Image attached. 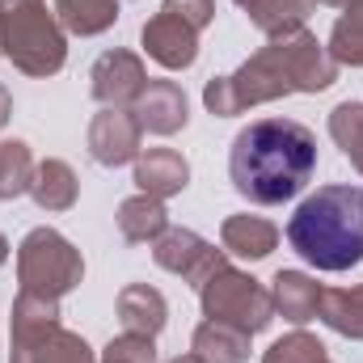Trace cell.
Listing matches in <instances>:
<instances>
[{
	"instance_id": "cell-6",
	"label": "cell",
	"mask_w": 363,
	"mask_h": 363,
	"mask_svg": "<svg viewBox=\"0 0 363 363\" xmlns=\"http://www.w3.org/2000/svg\"><path fill=\"white\" fill-rule=\"evenodd\" d=\"M81 274H85L81 254L55 228H34L17 245V279H21V291L30 296L60 300L81 283Z\"/></svg>"
},
{
	"instance_id": "cell-25",
	"label": "cell",
	"mask_w": 363,
	"mask_h": 363,
	"mask_svg": "<svg viewBox=\"0 0 363 363\" xmlns=\"http://www.w3.org/2000/svg\"><path fill=\"white\" fill-rule=\"evenodd\" d=\"M34 161H30V148L21 140H4L0 144V199H17L30 190L34 182Z\"/></svg>"
},
{
	"instance_id": "cell-19",
	"label": "cell",
	"mask_w": 363,
	"mask_h": 363,
	"mask_svg": "<svg viewBox=\"0 0 363 363\" xmlns=\"http://www.w3.org/2000/svg\"><path fill=\"white\" fill-rule=\"evenodd\" d=\"M317 317H321L334 334L359 338L363 342V283L359 287H321Z\"/></svg>"
},
{
	"instance_id": "cell-7",
	"label": "cell",
	"mask_w": 363,
	"mask_h": 363,
	"mask_svg": "<svg viewBox=\"0 0 363 363\" xmlns=\"http://www.w3.org/2000/svg\"><path fill=\"white\" fill-rule=\"evenodd\" d=\"M199 296H203V317H207V321L233 325V330H241V334H250V338L262 334L274 321L271 291H267L258 279L233 271V267H220V271L199 287Z\"/></svg>"
},
{
	"instance_id": "cell-9",
	"label": "cell",
	"mask_w": 363,
	"mask_h": 363,
	"mask_svg": "<svg viewBox=\"0 0 363 363\" xmlns=\"http://www.w3.org/2000/svg\"><path fill=\"white\" fill-rule=\"evenodd\" d=\"M140 140H144V127L131 110L123 106H106L97 118L89 123V157L97 165H127L140 157Z\"/></svg>"
},
{
	"instance_id": "cell-28",
	"label": "cell",
	"mask_w": 363,
	"mask_h": 363,
	"mask_svg": "<svg viewBox=\"0 0 363 363\" xmlns=\"http://www.w3.org/2000/svg\"><path fill=\"white\" fill-rule=\"evenodd\" d=\"M165 13H178L182 21H190L194 30H203L211 21V0H165Z\"/></svg>"
},
{
	"instance_id": "cell-22",
	"label": "cell",
	"mask_w": 363,
	"mask_h": 363,
	"mask_svg": "<svg viewBox=\"0 0 363 363\" xmlns=\"http://www.w3.org/2000/svg\"><path fill=\"white\" fill-rule=\"evenodd\" d=\"M330 4H342V17L334 21L330 34V60L363 68V0H330Z\"/></svg>"
},
{
	"instance_id": "cell-24",
	"label": "cell",
	"mask_w": 363,
	"mask_h": 363,
	"mask_svg": "<svg viewBox=\"0 0 363 363\" xmlns=\"http://www.w3.org/2000/svg\"><path fill=\"white\" fill-rule=\"evenodd\" d=\"M330 135L342 148V157L363 174V101H342L330 114Z\"/></svg>"
},
{
	"instance_id": "cell-31",
	"label": "cell",
	"mask_w": 363,
	"mask_h": 363,
	"mask_svg": "<svg viewBox=\"0 0 363 363\" xmlns=\"http://www.w3.org/2000/svg\"><path fill=\"white\" fill-rule=\"evenodd\" d=\"M4 258H9V241L0 237V267H4Z\"/></svg>"
},
{
	"instance_id": "cell-21",
	"label": "cell",
	"mask_w": 363,
	"mask_h": 363,
	"mask_svg": "<svg viewBox=\"0 0 363 363\" xmlns=\"http://www.w3.org/2000/svg\"><path fill=\"white\" fill-rule=\"evenodd\" d=\"M30 194L43 211H68L77 203V174L64 165V161H43L34 169V182H30Z\"/></svg>"
},
{
	"instance_id": "cell-14",
	"label": "cell",
	"mask_w": 363,
	"mask_h": 363,
	"mask_svg": "<svg viewBox=\"0 0 363 363\" xmlns=\"http://www.w3.org/2000/svg\"><path fill=\"white\" fill-rule=\"evenodd\" d=\"M165 317H169V304H165V296H161L157 287L131 283V287L118 291V321H123L127 334H148V338H157V334L165 330Z\"/></svg>"
},
{
	"instance_id": "cell-4",
	"label": "cell",
	"mask_w": 363,
	"mask_h": 363,
	"mask_svg": "<svg viewBox=\"0 0 363 363\" xmlns=\"http://www.w3.org/2000/svg\"><path fill=\"white\" fill-rule=\"evenodd\" d=\"M0 47L26 77H55L68 60L64 30L47 0H0Z\"/></svg>"
},
{
	"instance_id": "cell-18",
	"label": "cell",
	"mask_w": 363,
	"mask_h": 363,
	"mask_svg": "<svg viewBox=\"0 0 363 363\" xmlns=\"http://www.w3.org/2000/svg\"><path fill=\"white\" fill-rule=\"evenodd\" d=\"M165 228H169V211H165V203L152 199V194H135V199H127V203L118 207V233H123V241H131V245L157 241Z\"/></svg>"
},
{
	"instance_id": "cell-13",
	"label": "cell",
	"mask_w": 363,
	"mask_h": 363,
	"mask_svg": "<svg viewBox=\"0 0 363 363\" xmlns=\"http://www.w3.org/2000/svg\"><path fill=\"white\" fill-rule=\"evenodd\" d=\"M186 182H190V165L174 148H148L144 157H135V186L152 199L178 194V190H186Z\"/></svg>"
},
{
	"instance_id": "cell-10",
	"label": "cell",
	"mask_w": 363,
	"mask_h": 363,
	"mask_svg": "<svg viewBox=\"0 0 363 363\" xmlns=\"http://www.w3.org/2000/svg\"><path fill=\"white\" fill-rule=\"evenodd\" d=\"M89 89L93 97L101 101V106H127V101H135L144 85H148V72H144V64H140V55H131V51H106L97 64H93L89 72Z\"/></svg>"
},
{
	"instance_id": "cell-26",
	"label": "cell",
	"mask_w": 363,
	"mask_h": 363,
	"mask_svg": "<svg viewBox=\"0 0 363 363\" xmlns=\"http://www.w3.org/2000/svg\"><path fill=\"white\" fill-rule=\"evenodd\" d=\"M262 363H334L325 355V347L313 338V334H304V330H296V334H287V338H279L271 351L262 355Z\"/></svg>"
},
{
	"instance_id": "cell-12",
	"label": "cell",
	"mask_w": 363,
	"mask_h": 363,
	"mask_svg": "<svg viewBox=\"0 0 363 363\" xmlns=\"http://www.w3.org/2000/svg\"><path fill=\"white\" fill-rule=\"evenodd\" d=\"M131 114L152 135H174V131L186 127V118H190L186 114V93L178 89V81H148L144 93L135 97V110Z\"/></svg>"
},
{
	"instance_id": "cell-30",
	"label": "cell",
	"mask_w": 363,
	"mask_h": 363,
	"mask_svg": "<svg viewBox=\"0 0 363 363\" xmlns=\"http://www.w3.org/2000/svg\"><path fill=\"white\" fill-rule=\"evenodd\" d=\"M169 363H203V359H199V355L190 351V355H178V359H169Z\"/></svg>"
},
{
	"instance_id": "cell-32",
	"label": "cell",
	"mask_w": 363,
	"mask_h": 363,
	"mask_svg": "<svg viewBox=\"0 0 363 363\" xmlns=\"http://www.w3.org/2000/svg\"><path fill=\"white\" fill-rule=\"evenodd\" d=\"M0 55H4V47H0Z\"/></svg>"
},
{
	"instance_id": "cell-8",
	"label": "cell",
	"mask_w": 363,
	"mask_h": 363,
	"mask_svg": "<svg viewBox=\"0 0 363 363\" xmlns=\"http://www.w3.org/2000/svg\"><path fill=\"white\" fill-rule=\"evenodd\" d=\"M152 258H157V267L182 274V279L194 283V287H203L220 267H228V258H224L216 245H207L199 233H190V228H165V233L152 241Z\"/></svg>"
},
{
	"instance_id": "cell-3",
	"label": "cell",
	"mask_w": 363,
	"mask_h": 363,
	"mask_svg": "<svg viewBox=\"0 0 363 363\" xmlns=\"http://www.w3.org/2000/svg\"><path fill=\"white\" fill-rule=\"evenodd\" d=\"M287 245L313 271H351L363 262V186H317L287 220Z\"/></svg>"
},
{
	"instance_id": "cell-16",
	"label": "cell",
	"mask_w": 363,
	"mask_h": 363,
	"mask_svg": "<svg viewBox=\"0 0 363 363\" xmlns=\"http://www.w3.org/2000/svg\"><path fill=\"white\" fill-rule=\"evenodd\" d=\"M271 300H274V313H283L291 325H304V321L317 317L321 287L300 271H279L274 274V287H271Z\"/></svg>"
},
{
	"instance_id": "cell-5",
	"label": "cell",
	"mask_w": 363,
	"mask_h": 363,
	"mask_svg": "<svg viewBox=\"0 0 363 363\" xmlns=\"http://www.w3.org/2000/svg\"><path fill=\"white\" fill-rule=\"evenodd\" d=\"M9 363H97L81 334L60 325V300L21 291L13 304V355Z\"/></svg>"
},
{
	"instance_id": "cell-29",
	"label": "cell",
	"mask_w": 363,
	"mask_h": 363,
	"mask_svg": "<svg viewBox=\"0 0 363 363\" xmlns=\"http://www.w3.org/2000/svg\"><path fill=\"white\" fill-rule=\"evenodd\" d=\"M9 114H13V97H9V89L0 85V127L9 123Z\"/></svg>"
},
{
	"instance_id": "cell-20",
	"label": "cell",
	"mask_w": 363,
	"mask_h": 363,
	"mask_svg": "<svg viewBox=\"0 0 363 363\" xmlns=\"http://www.w3.org/2000/svg\"><path fill=\"white\" fill-rule=\"evenodd\" d=\"M194 355L203 363H245L250 359V334L220 325V321H203L194 330Z\"/></svg>"
},
{
	"instance_id": "cell-15",
	"label": "cell",
	"mask_w": 363,
	"mask_h": 363,
	"mask_svg": "<svg viewBox=\"0 0 363 363\" xmlns=\"http://www.w3.org/2000/svg\"><path fill=\"white\" fill-rule=\"evenodd\" d=\"M220 241H224L228 254L258 262V258H267L279 245V228L271 220H262V216H228L224 228H220Z\"/></svg>"
},
{
	"instance_id": "cell-23",
	"label": "cell",
	"mask_w": 363,
	"mask_h": 363,
	"mask_svg": "<svg viewBox=\"0 0 363 363\" xmlns=\"http://www.w3.org/2000/svg\"><path fill=\"white\" fill-rule=\"evenodd\" d=\"M55 13L60 21L72 30V34H101L114 26L118 17V0H55Z\"/></svg>"
},
{
	"instance_id": "cell-2",
	"label": "cell",
	"mask_w": 363,
	"mask_h": 363,
	"mask_svg": "<svg viewBox=\"0 0 363 363\" xmlns=\"http://www.w3.org/2000/svg\"><path fill=\"white\" fill-rule=\"evenodd\" d=\"M317 169V135L296 118H258L250 123L228 152V174L237 194L258 207L296 199Z\"/></svg>"
},
{
	"instance_id": "cell-17",
	"label": "cell",
	"mask_w": 363,
	"mask_h": 363,
	"mask_svg": "<svg viewBox=\"0 0 363 363\" xmlns=\"http://www.w3.org/2000/svg\"><path fill=\"white\" fill-rule=\"evenodd\" d=\"M237 4L250 13V21H254L262 34L287 38V34H296V30L304 26V17H308L321 0H237Z\"/></svg>"
},
{
	"instance_id": "cell-27",
	"label": "cell",
	"mask_w": 363,
	"mask_h": 363,
	"mask_svg": "<svg viewBox=\"0 0 363 363\" xmlns=\"http://www.w3.org/2000/svg\"><path fill=\"white\" fill-rule=\"evenodd\" d=\"M101 363H157V347H152L148 334H127L123 330L118 338H110Z\"/></svg>"
},
{
	"instance_id": "cell-1",
	"label": "cell",
	"mask_w": 363,
	"mask_h": 363,
	"mask_svg": "<svg viewBox=\"0 0 363 363\" xmlns=\"http://www.w3.org/2000/svg\"><path fill=\"white\" fill-rule=\"evenodd\" d=\"M338 77V64L330 60V51L296 30L287 38H274L271 47H262L254 60H245L233 77H216L207 81L203 89V101L211 114L228 118V114H241L245 106H262V101H274L283 93H317L330 89Z\"/></svg>"
},
{
	"instance_id": "cell-11",
	"label": "cell",
	"mask_w": 363,
	"mask_h": 363,
	"mask_svg": "<svg viewBox=\"0 0 363 363\" xmlns=\"http://www.w3.org/2000/svg\"><path fill=\"white\" fill-rule=\"evenodd\" d=\"M144 51L165 64V68H190L194 55H199V30L190 21H182L178 13H157L148 26H144Z\"/></svg>"
}]
</instances>
